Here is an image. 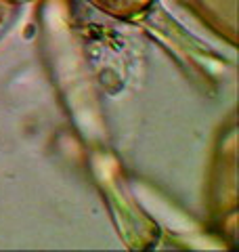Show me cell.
<instances>
[{
	"label": "cell",
	"instance_id": "obj_1",
	"mask_svg": "<svg viewBox=\"0 0 239 252\" xmlns=\"http://www.w3.org/2000/svg\"><path fill=\"white\" fill-rule=\"evenodd\" d=\"M86 2L111 19L134 23L153 9L155 0H86Z\"/></svg>",
	"mask_w": 239,
	"mask_h": 252
},
{
	"label": "cell",
	"instance_id": "obj_2",
	"mask_svg": "<svg viewBox=\"0 0 239 252\" xmlns=\"http://www.w3.org/2000/svg\"><path fill=\"white\" fill-rule=\"evenodd\" d=\"M15 9H17V0H0V34L4 32L6 23L11 21Z\"/></svg>",
	"mask_w": 239,
	"mask_h": 252
}]
</instances>
